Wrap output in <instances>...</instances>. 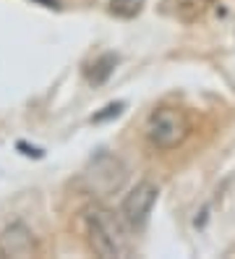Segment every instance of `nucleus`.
Returning <instances> with one entry per match:
<instances>
[{
    "instance_id": "obj_9",
    "label": "nucleus",
    "mask_w": 235,
    "mask_h": 259,
    "mask_svg": "<svg viewBox=\"0 0 235 259\" xmlns=\"http://www.w3.org/2000/svg\"><path fill=\"white\" fill-rule=\"evenodd\" d=\"M19 149H24V155H34V157H42V149H37V147H29V144H24V142H19Z\"/></svg>"
},
{
    "instance_id": "obj_4",
    "label": "nucleus",
    "mask_w": 235,
    "mask_h": 259,
    "mask_svg": "<svg viewBox=\"0 0 235 259\" xmlns=\"http://www.w3.org/2000/svg\"><path fill=\"white\" fill-rule=\"evenodd\" d=\"M157 196H160V189H157V184H152V181H138V184L125 194V199L120 204V215L128 223L131 231H141V228L149 223V215L157 204Z\"/></svg>"
},
{
    "instance_id": "obj_3",
    "label": "nucleus",
    "mask_w": 235,
    "mask_h": 259,
    "mask_svg": "<svg viewBox=\"0 0 235 259\" xmlns=\"http://www.w3.org/2000/svg\"><path fill=\"white\" fill-rule=\"evenodd\" d=\"M188 134H191V118L180 108L165 105V108H157L147 120V139L160 152L180 147L188 139Z\"/></svg>"
},
{
    "instance_id": "obj_5",
    "label": "nucleus",
    "mask_w": 235,
    "mask_h": 259,
    "mask_svg": "<svg viewBox=\"0 0 235 259\" xmlns=\"http://www.w3.org/2000/svg\"><path fill=\"white\" fill-rule=\"evenodd\" d=\"M39 246L26 223H11L0 231V256L3 259H29L37 256Z\"/></svg>"
},
{
    "instance_id": "obj_10",
    "label": "nucleus",
    "mask_w": 235,
    "mask_h": 259,
    "mask_svg": "<svg viewBox=\"0 0 235 259\" xmlns=\"http://www.w3.org/2000/svg\"><path fill=\"white\" fill-rule=\"evenodd\" d=\"M39 3H44L47 8H58V0H39Z\"/></svg>"
},
{
    "instance_id": "obj_6",
    "label": "nucleus",
    "mask_w": 235,
    "mask_h": 259,
    "mask_svg": "<svg viewBox=\"0 0 235 259\" xmlns=\"http://www.w3.org/2000/svg\"><path fill=\"white\" fill-rule=\"evenodd\" d=\"M115 66H118V55H113V53L100 55V58L91 63V68L86 71V79H89L91 84H105L110 76H113Z\"/></svg>"
},
{
    "instance_id": "obj_2",
    "label": "nucleus",
    "mask_w": 235,
    "mask_h": 259,
    "mask_svg": "<svg viewBox=\"0 0 235 259\" xmlns=\"http://www.w3.org/2000/svg\"><path fill=\"white\" fill-rule=\"evenodd\" d=\"M125 181H128V167L125 162L110 152H100L89 160V165L78 173V189L91 199H107V196L118 194Z\"/></svg>"
},
{
    "instance_id": "obj_7",
    "label": "nucleus",
    "mask_w": 235,
    "mask_h": 259,
    "mask_svg": "<svg viewBox=\"0 0 235 259\" xmlns=\"http://www.w3.org/2000/svg\"><path fill=\"white\" fill-rule=\"evenodd\" d=\"M141 8H144V0H110V13L118 19H136Z\"/></svg>"
},
{
    "instance_id": "obj_1",
    "label": "nucleus",
    "mask_w": 235,
    "mask_h": 259,
    "mask_svg": "<svg viewBox=\"0 0 235 259\" xmlns=\"http://www.w3.org/2000/svg\"><path fill=\"white\" fill-rule=\"evenodd\" d=\"M86 241L89 249L102 259H123L131 254V238H128V223L120 212H113L102 204H94L86 209Z\"/></svg>"
},
{
    "instance_id": "obj_8",
    "label": "nucleus",
    "mask_w": 235,
    "mask_h": 259,
    "mask_svg": "<svg viewBox=\"0 0 235 259\" xmlns=\"http://www.w3.org/2000/svg\"><path fill=\"white\" fill-rule=\"evenodd\" d=\"M125 105L123 102H113V105H107V108H102V113H94L91 115V123H102V120H110V118H118L123 113Z\"/></svg>"
}]
</instances>
